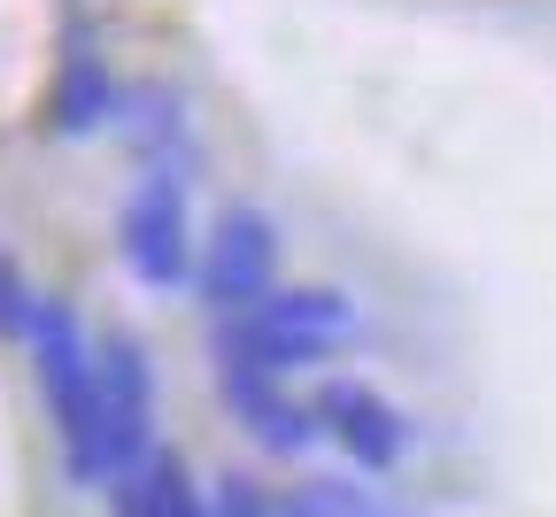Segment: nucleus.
<instances>
[{
  "instance_id": "nucleus-10",
  "label": "nucleus",
  "mask_w": 556,
  "mask_h": 517,
  "mask_svg": "<svg viewBox=\"0 0 556 517\" xmlns=\"http://www.w3.org/2000/svg\"><path fill=\"white\" fill-rule=\"evenodd\" d=\"M278 509H287V517H402L371 479H309V487H294Z\"/></svg>"
},
{
  "instance_id": "nucleus-12",
  "label": "nucleus",
  "mask_w": 556,
  "mask_h": 517,
  "mask_svg": "<svg viewBox=\"0 0 556 517\" xmlns=\"http://www.w3.org/2000/svg\"><path fill=\"white\" fill-rule=\"evenodd\" d=\"M217 517H287V509H278L255 479H225L217 487Z\"/></svg>"
},
{
  "instance_id": "nucleus-6",
  "label": "nucleus",
  "mask_w": 556,
  "mask_h": 517,
  "mask_svg": "<svg viewBox=\"0 0 556 517\" xmlns=\"http://www.w3.org/2000/svg\"><path fill=\"white\" fill-rule=\"evenodd\" d=\"M317 425H325V440H340V456L356 464L364 479H387L409 456V417L379 387H364V379L317 387Z\"/></svg>"
},
{
  "instance_id": "nucleus-11",
  "label": "nucleus",
  "mask_w": 556,
  "mask_h": 517,
  "mask_svg": "<svg viewBox=\"0 0 556 517\" xmlns=\"http://www.w3.org/2000/svg\"><path fill=\"white\" fill-rule=\"evenodd\" d=\"M31 310H39V293L24 286V270H16V263H0V332H24Z\"/></svg>"
},
{
  "instance_id": "nucleus-9",
  "label": "nucleus",
  "mask_w": 556,
  "mask_h": 517,
  "mask_svg": "<svg viewBox=\"0 0 556 517\" xmlns=\"http://www.w3.org/2000/svg\"><path fill=\"white\" fill-rule=\"evenodd\" d=\"M116 101H124V86L109 78V62L93 47H70L62 54V78H54V101H47V124L62 139H86V131L116 124Z\"/></svg>"
},
{
  "instance_id": "nucleus-5",
  "label": "nucleus",
  "mask_w": 556,
  "mask_h": 517,
  "mask_svg": "<svg viewBox=\"0 0 556 517\" xmlns=\"http://www.w3.org/2000/svg\"><path fill=\"white\" fill-rule=\"evenodd\" d=\"M155 449V371L131 332L101 340V487Z\"/></svg>"
},
{
  "instance_id": "nucleus-3",
  "label": "nucleus",
  "mask_w": 556,
  "mask_h": 517,
  "mask_svg": "<svg viewBox=\"0 0 556 517\" xmlns=\"http://www.w3.org/2000/svg\"><path fill=\"white\" fill-rule=\"evenodd\" d=\"M186 178L178 163H139L124 216H116V248L131 263V278L148 293H178L193 278V216H186Z\"/></svg>"
},
{
  "instance_id": "nucleus-1",
  "label": "nucleus",
  "mask_w": 556,
  "mask_h": 517,
  "mask_svg": "<svg viewBox=\"0 0 556 517\" xmlns=\"http://www.w3.org/2000/svg\"><path fill=\"white\" fill-rule=\"evenodd\" d=\"M364 332V310L340 286H270L255 310L217 325V363H248V371H309L340 340Z\"/></svg>"
},
{
  "instance_id": "nucleus-7",
  "label": "nucleus",
  "mask_w": 556,
  "mask_h": 517,
  "mask_svg": "<svg viewBox=\"0 0 556 517\" xmlns=\"http://www.w3.org/2000/svg\"><path fill=\"white\" fill-rule=\"evenodd\" d=\"M217 394L232 409V425L270 456H309L317 449V402H294L278 387V371H248V363H217Z\"/></svg>"
},
{
  "instance_id": "nucleus-8",
  "label": "nucleus",
  "mask_w": 556,
  "mask_h": 517,
  "mask_svg": "<svg viewBox=\"0 0 556 517\" xmlns=\"http://www.w3.org/2000/svg\"><path fill=\"white\" fill-rule=\"evenodd\" d=\"M109 509L116 517H217V502L193 494V479H186V464L170 449H148L131 471H116L109 479Z\"/></svg>"
},
{
  "instance_id": "nucleus-2",
  "label": "nucleus",
  "mask_w": 556,
  "mask_h": 517,
  "mask_svg": "<svg viewBox=\"0 0 556 517\" xmlns=\"http://www.w3.org/2000/svg\"><path fill=\"white\" fill-rule=\"evenodd\" d=\"M24 340H31V371H39L47 417H54V432H62L70 487H101V348L86 340L78 310H70V302H47V293H39Z\"/></svg>"
},
{
  "instance_id": "nucleus-4",
  "label": "nucleus",
  "mask_w": 556,
  "mask_h": 517,
  "mask_svg": "<svg viewBox=\"0 0 556 517\" xmlns=\"http://www.w3.org/2000/svg\"><path fill=\"white\" fill-rule=\"evenodd\" d=\"M278 286V225L263 209H225L217 216V232H208V248H201V263H193V293L217 317H240V310H255L263 293Z\"/></svg>"
}]
</instances>
